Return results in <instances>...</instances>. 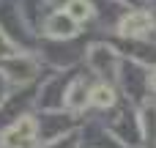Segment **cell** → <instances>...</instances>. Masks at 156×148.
<instances>
[{
	"label": "cell",
	"instance_id": "1",
	"mask_svg": "<svg viewBox=\"0 0 156 148\" xmlns=\"http://www.w3.org/2000/svg\"><path fill=\"white\" fill-rule=\"evenodd\" d=\"M36 132H38L36 118L22 115L16 124H11V126L0 135V146L3 148H22V146H27V143L36 140Z\"/></svg>",
	"mask_w": 156,
	"mask_h": 148
},
{
	"label": "cell",
	"instance_id": "2",
	"mask_svg": "<svg viewBox=\"0 0 156 148\" xmlns=\"http://www.w3.org/2000/svg\"><path fill=\"white\" fill-rule=\"evenodd\" d=\"M118 33L126 38H145L154 33V14L151 11H129L118 22Z\"/></svg>",
	"mask_w": 156,
	"mask_h": 148
},
{
	"label": "cell",
	"instance_id": "3",
	"mask_svg": "<svg viewBox=\"0 0 156 148\" xmlns=\"http://www.w3.org/2000/svg\"><path fill=\"white\" fill-rule=\"evenodd\" d=\"M44 36H49V38H74L77 33H80V22H74L71 16H69V11L63 8V11H55V14H49L47 19H44V30H41Z\"/></svg>",
	"mask_w": 156,
	"mask_h": 148
},
{
	"label": "cell",
	"instance_id": "4",
	"mask_svg": "<svg viewBox=\"0 0 156 148\" xmlns=\"http://www.w3.org/2000/svg\"><path fill=\"white\" fill-rule=\"evenodd\" d=\"M0 69L5 71V77L11 80V82H27L36 71H38V66H36V60H30V58H8L5 63H0Z\"/></svg>",
	"mask_w": 156,
	"mask_h": 148
},
{
	"label": "cell",
	"instance_id": "5",
	"mask_svg": "<svg viewBox=\"0 0 156 148\" xmlns=\"http://www.w3.org/2000/svg\"><path fill=\"white\" fill-rule=\"evenodd\" d=\"M85 102H88V93H85V80H82V77H77V80L69 85V91H66L63 107H66V110H71V113H80V110L85 107Z\"/></svg>",
	"mask_w": 156,
	"mask_h": 148
},
{
	"label": "cell",
	"instance_id": "6",
	"mask_svg": "<svg viewBox=\"0 0 156 148\" xmlns=\"http://www.w3.org/2000/svg\"><path fill=\"white\" fill-rule=\"evenodd\" d=\"M88 104H93V107H101V110L112 107V104H115V88H112V85H107V82H99V85H93V88L88 91Z\"/></svg>",
	"mask_w": 156,
	"mask_h": 148
},
{
	"label": "cell",
	"instance_id": "7",
	"mask_svg": "<svg viewBox=\"0 0 156 148\" xmlns=\"http://www.w3.org/2000/svg\"><path fill=\"white\" fill-rule=\"evenodd\" d=\"M66 11H69V16L74 19V22H88L90 16H93V3L90 0H69L66 3Z\"/></svg>",
	"mask_w": 156,
	"mask_h": 148
},
{
	"label": "cell",
	"instance_id": "8",
	"mask_svg": "<svg viewBox=\"0 0 156 148\" xmlns=\"http://www.w3.org/2000/svg\"><path fill=\"white\" fill-rule=\"evenodd\" d=\"M148 88H151V91L156 93V66L151 69V71H148Z\"/></svg>",
	"mask_w": 156,
	"mask_h": 148
}]
</instances>
